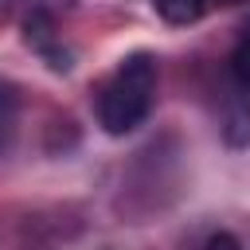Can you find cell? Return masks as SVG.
Wrapping results in <instances>:
<instances>
[{"label":"cell","instance_id":"7","mask_svg":"<svg viewBox=\"0 0 250 250\" xmlns=\"http://www.w3.org/2000/svg\"><path fill=\"white\" fill-rule=\"evenodd\" d=\"M215 4H242V0H215Z\"/></svg>","mask_w":250,"mask_h":250},{"label":"cell","instance_id":"1","mask_svg":"<svg viewBox=\"0 0 250 250\" xmlns=\"http://www.w3.org/2000/svg\"><path fill=\"white\" fill-rule=\"evenodd\" d=\"M152 94H156V59L145 55V51L121 59V66L105 78V86L98 94V121H102V129L113 133V137L133 133L148 117Z\"/></svg>","mask_w":250,"mask_h":250},{"label":"cell","instance_id":"4","mask_svg":"<svg viewBox=\"0 0 250 250\" xmlns=\"http://www.w3.org/2000/svg\"><path fill=\"white\" fill-rule=\"evenodd\" d=\"M152 4H156V12H160L168 23H176V27L195 23V20L203 16V8H207V0H152Z\"/></svg>","mask_w":250,"mask_h":250},{"label":"cell","instance_id":"6","mask_svg":"<svg viewBox=\"0 0 250 250\" xmlns=\"http://www.w3.org/2000/svg\"><path fill=\"white\" fill-rule=\"evenodd\" d=\"M203 250H238V238L227 234V230H219V234H211V238L203 242Z\"/></svg>","mask_w":250,"mask_h":250},{"label":"cell","instance_id":"2","mask_svg":"<svg viewBox=\"0 0 250 250\" xmlns=\"http://www.w3.org/2000/svg\"><path fill=\"white\" fill-rule=\"evenodd\" d=\"M23 43H27L55 74H66V70L74 66V55L62 47V39H59V31H55V20H51V12H43V8H35V12L23 20Z\"/></svg>","mask_w":250,"mask_h":250},{"label":"cell","instance_id":"5","mask_svg":"<svg viewBox=\"0 0 250 250\" xmlns=\"http://www.w3.org/2000/svg\"><path fill=\"white\" fill-rule=\"evenodd\" d=\"M230 74H234L238 86L250 90V20H246V27H242V35H238V43L230 51Z\"/></svg>","mask_w":250,"mask_h":250},{"label":"cell","instance_id":"3","mask_svg":"<svg viewBox=\"0 0 250 250\" xmlns=\"http://www.w3.org/2000/svg\"><path fill=\"white\" fill-rule=\"evenodd\" d=\"M16 117H20V94L12 82H0V152L16 137Z\"/></svg>","mask_w":250,"mask_h":250}]
</instances>
